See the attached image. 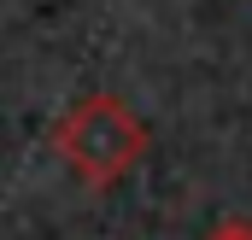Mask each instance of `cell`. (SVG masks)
Returning <instances> with one entry per match:
<instances>
[{"label":"cell","mask_w":252,"mask_h":240,"mask_svg":"<svg viewBox=\"0 0 252 240\" xmlns=\"http://www.w3.org/2000/svg\"><path fill=\"white\" fill-rule=\"evenodd\" d=\"M53 147L88 187H112L147 158V123L118 94H82L53 123Z\"/></svg>","instance_id":"obj_1"},{"label":"cell","mask_w":252,"mask_h":240,"mask_svg":"<svg viewBox=\"0 0 252 240\" xmlns=\"http://www.w3.org/2000/svg\"><path fill=\"white\" fill-rule=\"evenodd\" d=\"M205 240H252V223H217Z\"/></svg>","instance_id":"obj_2"}]
</instances>
